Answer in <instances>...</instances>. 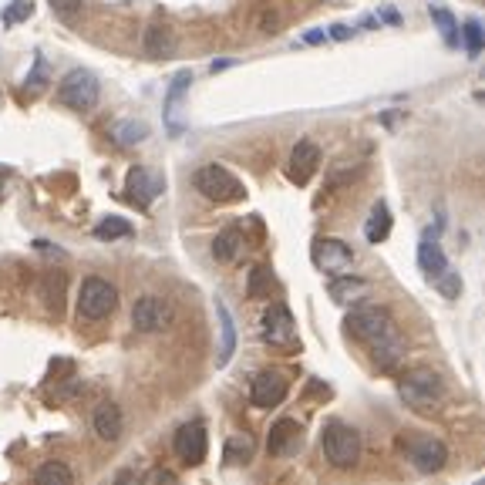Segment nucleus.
<instances>
[{
	"label": "nucleus",
	"mask_w": 485,
	"mask_h": 485,
	"mask_svg": "<svg viewBox=\"0 0 485 485\" xmlns=\"http://www.w3.org/2000/svg\"><path fill=\"white\" fill-rule=\"evenodd\" d=\"M216 317H219V333H223V344H219V358H216V364L226 367L229 358H233V350H236V324H233V317H229V310L223 300H216Z\"/></svg>",
	"instance_id": "21"
},
{
	"label": "nucleus",
	"mask_w": 485,
	"mask_h": 485,
	"mask_svg": "<svg viewBox=\"0 0 485 485\" xmlns=\"http://www.w3.org/2000/svg\"><path fill=\"white\" fill-rule=\"evenodd\" d=\"M111 485H142V479H138L136 469H121V472H115Z\"/></svg>",
	"instance_id": "35"
},
{
	"label": "nucleus",
	"mask_w": 485,
	"mask_h": 485,
	"mask_svg": "<svg viewBox=\"0 0 485 485\" xmlns=\"http://www.w3.org/2000/svg\"><path fill=\"white\" fill-rule=\"evenodd\" d=\"M34 485H75V472L64 462H45L34 475Z\"/></svg>",
	"instance_id": "24"
},
{
	"label": "nucleus",
	"mask_w": 485,
	"mask_h": 485,
	"mask_svg": "<svg viewBox=\"0 0 485 485\" xmlns=\"http://www.w3.org/2000/svg\"><path fill=\"white\" fill-rule=\"evenodd\" d=\"M398 394L405 398V405H408V408L428 411L441 401L445 388H441V378L435 374V371H428V367H415V371H408V374L401 378Z\"/></svg>",
	"instance_id": "4"
},
{
	"label": "nucleus",
	"mask_w": 485,
	"mask_h": 485,
	"mask_svg": "<svg viewBox=\"0 0 485 485\" xmlns=\"http://www.w3.org/2000/svg\"><path fill=\"white\" fill-rule=\"evenodd\" d=\"M263 341L270 348H293L297 341V324L287 303H270V310L263 314Z\"/></svg>",
	"instance_id": "8"
},
{
	"label": "nucleus",
	"mask_w": 485,
	"mask_h": 485,
	"mask_svg": "<svg viewBox=\"0 0 485 485\" xmlns=\"http://www.w3.org/2000/svg\"><path fill=\"white\" fill-rule=\"evenodd\" d=\"M344 327H348L354 341H361L364 348L374 354V361L384 371H391L394 364L401 361L405 341H401V331H398V324H394V317L384 307H358V310H350Z\"/></svg>",
	"instance_id": "1"
},
{
	"label": "nucleus",
	"mask_w": 485,
	"mask_h": 485,
	"mask_svg": "<svg viewBox=\"0 0 485 485\" xmlns=\"http://www.w3.org/2000/svg\"><path fill=\"white\" fill-rule=\"evenodd\" d=\"M4 176H7V169H0V182H4Z\"/></svg>",
	"instance_id": "38"
},
{
	"label": "nucleus",
	"mask_w": 485,
	"mask_h": 485,
	"mask_svg": "<svg viewBox=\"0 0 485 485\" xmlns=\"http://www.w3.org/2000/svg\"><path fill=\"white\" fill-rule=\"evenodd\" d=\"M320 448H324V458L333 469H354L358 458H361V435L350 424L331 422L320 435Z\"/></svg>",
	"instance_id": "2"
},
{
	"label": "nucleus",
	"mask_w": 485,
	"mask_h": 485,
	"mask_svg": "<svg viewBox=\"0 0 485 485\" xmlns=\"http://www.w3.org/2000/svg\"><path fill=\"white\" fill-rule=\"evenodd\" d=\"M310 257H314V267H317V270L331 273V276H341V273L350 270V263H354V250H350L344 240L320 236V240H314Z\"/></svg>",
	"instance_id": "7"
},
{
	"label": "nucleus",
	"mask_w": 485,
	"mask_h": 485,
	"mask_svg": "<svg viewBox=\"0 0 485 485\" xmlns=\"http://www.w3.org/2000/svg\"><path fill=\"white\" fill-rule=\"evenodd\" d=\"M367 290H371V284H367V280L341 273V276H333V280H331L327 293H331L333 303H358V300H364V297H367Z\"/></svg>",
	"instance_id": "20"
},
{
	"label": "nucleus",
	"mask_w": 485,
	"mask_h": 485,
	"mask_svg": "<svg viewBox=\"0 0 485 485\" xmlns=\"http://www.w3.org/2000/svg\"><path fill=\"white\" fill-rule=\"evenodd\" d=\"M142 51L149 54L152 61H162L176 51V34L166 24H152L145 34H142Z\"/></svg>",
	"instance_id": "19"
},
{
	"label": "nucleus",
	"mask_w": 485,
	"mask_h": 485,
	"mask_svg": "<svg viewBox=\"0 0 485 485\" xmlns=\"http://www.w3.org/2000/svg\"><path fill=\"white\" fill-rule=\"evenodd\" d=\"M176 455H179L185 465H202L206 452H210V439H206V428L202 422H189L176 432Z\"/></svg>",
	"instance_id": "12"
},
{
	"label": "nucleus",
	"mask_w": 485,
	"mask_h": 485,
	"mask_svg": "<svg viewBox=\"0 0 485 485\" xmlns=\"http://www.w3.org/2000/svg\"><path fill=\"white\" fill-rule=\"evenodd\" d=\"M21 17H30V0H14L11 11H4V24H17Z\"/></svg>",
	"instance_id": "34"
},
{
	"label": "nucleus",
	"mask_w": 485,
	"mask_h": 485,
	"mask_svg": "<svg viewBox=\"0 0 485 485\" xmlns=\"http://www.w3.org/2000/svg\"><path fill=\"white\" fill-rule=\"evenodd\" d=\"M287 391L290 384L280 371H259L257 378H253V384H250V401L257 408H276V405H284Z\"/></svg>",
	"instance_id": "13"
},
{
	"label": "nucleus",
	"mask_w": 485,
	"mask_h": 485,
	"mask_svg": "<svg viewBox=\"0 0 485 485\" xmlns=\"http://www.w3.org/2000/svg\"><path fill=\"white\" fill-rule=\"evenodd\" d=\"M196 189L199 196H206L210 202H240V199H246V185L226 166H216V162L196 172Z\"/></svg>",
	"instance_id": "5"
},
{
	"label": "nucleus",
	"mask_w": 485,
	"mask_h": 485,
	"mask_svg": "<svg viewBox=\"0 0 485 485\" xmlns=\"http://www.w3.org/2000/svg\"><path fill=\"white\" fill-rule=\"evenodd\" d=\"M475 485H485V482H482V479H479V482H475Z\"/></svg>",
	"instance_id": "39"
},
{
	"label": "nucleus",
	"mask_w": 485,
	"mask_h": 485,
	"mask_svg": "<svg viewBox=\"0 0 485 485\" xmlns=\"http://www.w3.org/2000/svg\"><path fill=\"white\" fill-rule=\"evenodd\" d=\"M47 4H51V11L58 17H75L85 7V0H47Z\"/></svg>",
	"instance_id": "33"
},
{
	"label": "nucleus",
	"mask_w": 485,
	"mask_h": 485,
	"mask_svg": "<svg viewBox=\"0 0 485 485\" xmlns=\"http://www.w3.org/2000/svg\"><path fill=\"white\" fill-rule=\"evenodd\" d=\"M47 85V61L45 58H37L34 61V68H30V75L24 78V88H45Z\"/></svg>",
	"instance_id": "32"
},
{
	"label": "nucleus",
	"mask_w": 485,
	"mask_h": 485,
	"mask_svg": "<svg viewBox=\"0 0 485 485\" xmlns=\"http://www.w3.org/2000/svg\"><path fill=\"white\" fill-rule=\"evenodd\" d=\"M432 21H435V28L441 30V37H445V45H458V24H455V17L445 11V7H439V4H432Z\"/></svg>",
	"instance_id": "28"
},
{
	"label": "nucleus",
	"mask_w": 485,
	"mask_h": 485,
	"mask_svg": "<svg viewBox=\"0 0 485 485\" xmlns=\"http://www.w3.org/2000/svg\"><path fill=\"white\" fill-rule=\"evenodd\" d=\"M435 287H439V293L445 300H455V297L462 293V276L455 270H445L441 276H435Z\"/></svg>",
	"instance_id": "31"
},
{
	"label": "nucleus",
	"mask_w": 485,
	"mask_h": 485,
	"mask_svg": "<svg viewBox=\"0 0 485 485\" xmlns=\"http://www.w3.org/2000/svg\"><path fill=\"white\" fill-rule=\"evenodd\" d=\"M273 287H276V284H273L270 267H253V270H250V284H246V293H250L253 300H263V297H270Z\"/></svg>",
	"instance_id": "26"
},
{
	"label": "nucleus",
	"mask_w": 485,
	"mask_h": 485,
	"mask_svg": "<svg viewBox=\"0 0 485 485\" xmlns=\"http://www.w3.org/2000/svg\"><path fill=\"white\" fill-rule=\"evenodd\" d=\"M458 41L465 45L469 58H479V51H482V28H479V21H469V24L462 28V34H458Z\"/></svg>",
	"instance_id": "30"
},
{
	"label": "nucleus",
	"mask_w": 485,
	"mask_h": 485,
	"mask_svg": "<svg viewBox=\"0 0 485 485\" xmlns=\"http://www.w3.org/2000/svg\"><path fill=\"white\" fill-rule=\"evenodd\" d=\"M91 424H95V432H98V439H102V441H119L121 432H125L121 408H119V405H111V401H105V405H98V408H95Z\"/></svg>",
	"instance_id": "17"
},
{
	"label": "nucleus",
	"mask_w": 485,
	"mask_h": 485,
	"mask_svg": "<svg viewBox=\"0 0 485 485\" xmlns=\"http://www.w3.org/2000/svg\"><path fill=\"white\" fill-rule=\"evenodd\" d=\"M405 452H408L411 465H415L418 472H424V475L445 469V462H448V448H445L439 439H432V435L408 439L405 441Z\"/></svg>",
	"instance_id": "9"
},
{
	"label": "nucleus",
	"mask_w": 485,
	"mask_h": 485,
	"mask_svg": "<svg viewBox=\"0 0 485 485\" xmlns=\"http://www.w3.org/2000/svg\"><path fill=\"white\" fill-rule=\"evenodd\" d=\"M253 458V441L250 439H229L226 441V462L229 465H246Z\"/></svg>",
	"instance_id": "29"
},
{
	"label": "nucleus",
	"mask_w": 485,
	"mask_h": 485,
	"mask_svg": "<svg viewBox=\"0 0 485 485\" xmlns=\"http://www.w3.org/2000/svg\"><path fill=\"white\" fill-rule=\"evenodd\" d=\"M242 250V229L240 226H226L216 240H212V257L219 259V263H233V259L240 257Z\"/></svg>",
	"instance_id": "22"
},
{
	"label": "nucleus",
	"mask_w": 485,
	"mask_h": 485,
	"mask_svg": "<svg viewBox=\"0 0 485 485\" xmlns=\"http://www.w3.org/2000/svg\"><path fill=\"white\" fill-rule=\"evenodd\" d=\"M152 485H179V482H176V475H172V472L155 469L152 472Z\"/></svg>",
	"instance_id": "36"
},
{
	"label": "nucleus",
	"mask_w": 485,
	"mask_h": 485,
	"mask_svg": "<svg viewBox=\"0 0 485 485\" xmlns=\"http://www.w3.org/2000/svg\"><path fill=\"white\" fill-rule=\"evenodd\" d=\"M388 233H391V210H388V202H378L374 210H371V216H367V226H364V236H367V242H384L388 240Z\"/></svg>",
	"instance_id": "23"
},
{
	"label": "nucleus",
	"mask_w": 485,
	"mask_h": 485,
	"mask_svg": "<svg viewBox=\"0 0 485 485\" xmlns=\"http://www.w3.org/2000/svg\"><path fill=\"white\" fill-rule=\"evenodd\" d=\"M115 307H119V290L111 287L108 280L88 276V280L81 284V293H78V317L105 320Z\"/></svg>",
	"instance_id": "6"
},
{
	"label": "nucleus",
	"mask_w": 485,
	"mask_h": 485,
	"mask_svg": "<svg viewBox=\"0 0 485 485\" xmlns=\"http://www.w3.org/2000/svg\"><path fill=\"white\" fill-rule=\"evenodd\" d=\"M303 445V428L293 418H280V422L270 428L267 435V452L276 455V458H287V455H297Z\"/></svg>",
	"instance_id": "15"
},
{
	"label": "nucleus",
	"mask_w": 485,
	"mask_h": 485,
	"mask_svg": "<svg viewBox=\"0 0 485 485\" xmlns=\"http://www.w3.org/2000/svg\"><path fill=\"white\" fill-rule=\"evenodd\" d=\"M98 98H102V85H98V78L91 75V71H85V68H75V71H68V75L61 78L58 102L64 108L85 115V111H91V108L98 105Z\"/></svg>",
	"instance_id": "3"
},
{
	"label": "nucleus",
	"mask_w": 485,
	"mask_h": 485,
	"mask_svg": "<svg viewBox=\"0 0 485 485\" xmlns=\"http://www.w3.org/2000/svg\"><path fill=\"white\" fill-rule=\"evenodd\" d=\"M172 324V307L162 297H142L132 307V327L142 333H159Z\"/></svg>",
	"instance_id": "10"
},
{
	"label": "nucleus",
	"mask_w": 485,
	"mask_h": 485,
	"mask_svg": "<svg viewBox=\"0 0 485 485\" xmlns=\"http://www.w3.org/2000/svg\"><path fill=\"white\" fill-rule=\"evenodd\" d=\"M111 138H115L119 145H138V142L149 138V125H145V121H136V119L119 121V125L111 128Z\"/></svg>",
	"instance_id": "25"
},
{
	"label": "nucleus",
	"mask_w": 485,
	"mask_h": 485,
	"mask_svg": "<svg viewBox=\"0 0 485 485\" xmlns=\"http://www.w3.org/2000/svg\"><path fill=\"white\" fill-rule=\"evenodd\" d=\"M189 81L193 75L189 71H179V75L172 78V85H169V95H166V125L172 136H179L182 132V98H185V88H189Z\"/></svg>",
	"instance_id": "16"
},
{
	"label": "nucleus",
	"mask_w": 485,
	"mask_h": 485,
	"mask_svg": "<svg viewBox=\"0 0 485 485\" xmlns=\"http://www.w3.org/2000/svg\"><path fill=\"white\" fill-rule=\"evenodd\" d=\"M418 267H422V273L428 276V280H435V276H441V273L448 270V259H445V250H441V242L428 233L422 242H418Z\"/></svg>",
	"instance_id": "18"
},
{
	"label": "nucleus",
	"mask_w": 485,
	"mask_h": 485,
	"mask_svg": "<svg viewBox=\"0 0 485 485\" xmlns=\"http://www.w3.org/2000/svg\"><path fill=\"white\" fill-rule=\"evenodd\" d=\"M317 166H320L317 142H310V138L297 142V145H293V152H290V166H287L290 182H297V185H307V182L314 179Z\"/></svg>",
	"instance_id": "14"
},
{
	"label": "nucleus",
	"mask_w": 485,
	"mask_h": 485,
	"mask_svg": "<svg viewBox=\"0 0 485 485\" xmlns=\"http://www.w3.org/2000/svg\"><path fill=\"white\" fill-rule=\"evenodd\" d=\"M331 34H333V37H337V41H348V37H350V34H354V30L344 28V24H337V28H331Z\"/></svg>",
	"instance_id": "37"
},
{
	"label": "nucleus",
	"mask_w": 485,
	"mask_h": 485,
	"mask_svg": "<svg viewBox=\"0 0 485 485\" xmlns=\"http://www.w3.org/2000/svg\"><path fill=\"white\" fill-rule=\"evenodd\" d=\"M125 236H132V223H125L121 216H108L102 219L98 226H95V240H125Z\"/></svg>",
	"instance_id": "27"
},
{
	"label": "nucleus",
	"mask_w": 485,
	"mask_h": 485,
	"mask_svg": "<svg viewBox=\"0 0 485 485\" xmlns=\"http://www.w3.org/2000/svg\"><path fill=\"white\" fill-rule=\"evenodd\" d=\"M162 193V179L152 172L149 166H136L125 179V199L136 206V210H149L152 202Z\"/></svg>",
	"instance_id": "11"
}]
</instances>
